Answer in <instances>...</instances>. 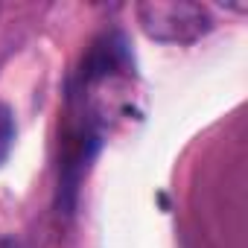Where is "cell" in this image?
I'll list each match as a JSON object with an SVG mask.
<instances>
[{
  "label": "cell",
  "instance_id": "6da1fadb",
  "mask_svg": "<svg viewBox=\"0 0 248 248\" xmlns=\"http://www.w3.org/2000/svg\"><path fill=\"white\" fill-rule=\"evenodd\" d=\"M135 15L140 30L161 44H193L213 27L207 9L190 0H146L135 6Z\"/></svg>",
  "mask_w": 248,
  "mask_h": 248
},
{
  "label": "cell",
  "instance_id": "7a4b0ae2",
  "mask_svg": "<svg viewBox=\"0 0 248 248\" xmlns=\"http://www.w3.org/2000/svg\"><path fill=\"white\" fill-rule=\"evenodd\" d=\"M96 149H99V135L91 120H85L82 126H76L64 135V146H62V158H59V204L67 213L76 202L79 184H82L85 170L93 161Z\"/></svg>",
  "mask_w": 248,
  "mask_h": 248
},
{
  "label": "cell",
  "instance_id": "3957f363",
  "mask_svg": "<svg viewBox=\"0 0 248 248\" xmlns=\"http://www.w3.org/2000/svg\"><path fill=\"white\" fill-rule=\"evenodd\" d=\"M15 135H18V126H15V114L6 102H0V167L6 164L12 146H15Z\"/></svg>",
  "mask_w": 248,
  "mask_h": 248
}]
</instances>
